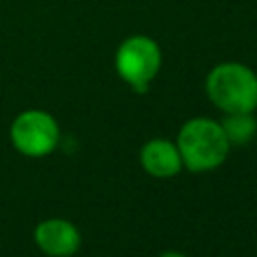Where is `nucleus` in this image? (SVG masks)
I'll list each match as a JSON object with an SVG mask.
<instances>
[{"label": "nucleus", "instance_id": "39448f33", "mask_svg": "<svg viewBox=\"0 0 257 257\" xmlns=\"http://www.w3.org/2000/svg\"><path fill=\"white\" fill-rule=\"evenodd\" d=\"M78 227L62 217H50L34 227V243L48 257H72L80 247Z\"/></svg>", "mask_w": 257, "mask_h": 257}, {"label": "nucleus", "instance_id": "20e7f679", "mask_svg": "<svg viewBox=\"0 0 257 257\" xmlns=\"http://www.w3.org/2000/svg\"><path fill=\"white\" fill-rule=\"evenodd\" d=\"M10 141L24 157H46L60 145L56 118L40 108L22 110L10 124Z\"/></svg>", "mask_w": 257, "mask_h": 257}, {"label": "nucleus", "instance_id": "423d86ee", "mask_svg": "<svg viewBox=\"0 0 257 257\" xmlns=\"http://www.w3.org/2000/svg\"><path fill=\"white\" fill-rule=\"evenodd\" d=\"M141 165L155 179H171L181 173L183 159L177 149V143L169 139H151L141 149Z\"/></svg>", "mask_w": 257, "mask_h": 257}, {"label": "nucleus", "instance_id": "0eeeda50", "mask_svg": "<svg viewBox=\"0 0 257 257\" xmlns=\"http://www.w3.org/2000/svg\"><path fill=\"white\" fill-rule=\"evenodd\" d=\"M219 122L231 147H245L257 135V120L253 112H229Z\"/></svg>", "mask_w": 257, "mask_h": 257}, {"label": "nucleus", "instance_id": "f257e3e1", "mask_svg": "<svg viewBox=\"0 0 257 257\" xmlns=\"http://www.w3.org/2000/svg\"><path fill=\"white\" fill-rule=\"evenodd\" d=\"M175 143L181 153L183 167L193 173H207L221 167L231 151L221 122L207 116L189 118L179 128Z\"/></svg>", "mask_w": 257, "mask_h": 257}, {"label": "nucleus", "instance_id": "6e6552de", "mask_svg": "<svg viewBox=\"0 0 257 257\" xmlns=\"http://www.w3.org/2000/svg\"><path fill=\"white\" fill-rule=\"evenodd\" d=\"M159 257H187L185 253H179V251H165V253H161Z\"/></svg>", "mask_w": 257, "mask_h": 257}, {"label": "nucleus", "instance_id": "7ed1b4c3", "mask_svg": "<svg viewBox=\"0 0 257 257\" xmlns=\"http://www.w3.org/2000/svg\"><path fill=\"white\" fill-rule=\"evenodd\" d=\"M163 54L155 38L133 34L124 38L114 52V70L135 92H147L161 70Z\"/></svg>", "mask_w": 257, "mask_h": 257}, {"label": "nucleus", "instance_id": "f03ea898", "mask_svg": "<svg viewBox=\"0 0 257 257\" xmlns=\"http://www.w3.org/2000/svg\"><path fill=\"white\" fill-rule=\"evenodd\" d=\"M205 92L221 112H253L257 108V74L243 62H219L205 78Z\"/></svg>", "mask_w": 257, "mask_h": 257}]
</instances>
